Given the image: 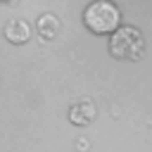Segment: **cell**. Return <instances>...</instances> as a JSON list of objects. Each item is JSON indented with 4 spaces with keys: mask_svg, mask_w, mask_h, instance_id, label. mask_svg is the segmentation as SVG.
Masks as SVG:
<instances>
[{
    "mask_svg": "<svg viewBox=\"0 0 152 152\" xmlns=\"http://www.w3.org/2000/svg\"><path fill=\"white\" fill-rule=\"evenodd\" d=\"M83 24L93 33H114L121 26V12L112 0H93L83 12Z\"/></svg>",
    "mask_w": 152,
    "mask_h": 152,
    "instance_id": "obj_1",
    "label": "cell"
},
{
    "mask_svg": "<svg viewBox=\"0 0 152 152\" xmlns=\"http://www.w3.org/2000/svg\"><path fill=\"white\" fill-rule=\"evenodd\" d=\"M57 28H59V21H57L52 14H43V17L38 19V33H40L43 38H52V36L57 33Z\"/></svg>",
    "mask_w": 152,
    "mask_h": 152,
    "instance_id": "obj_5",
    "label": "cell"
},
{
    "mask_svg": "<svg viewBox=\"0 0 152 152\" xmlns=\"http://www.w3.org/2000/svg\"><path fill=\"white\" fill-rule=\"evenodd\" d=\"M69 119H71L74 124H78V126H86V124H90V121L95 119V104H93V102H88V100H83V102L74 104V107H71V114H69Z\"/></svg>",
    "mask_w": 152,
    "mask_h": 152,
    "instance_id": "obj_4",
    "label": "cell"
},
{
    "mask_svg": "<svg viewBox=\"0 0 152 152\" xmlns=\"http://www.w3.org/2000/svg\"><path fill=\"white\" fill-rule=\"evenodd\" d=\"M5 38H7L10 43H14V45L26 43V40L31 38V26H28L24 19H12V21L5 26Z\"/></svg>",
    "mask_w": 152,
    "mask_h": 152,
    "instance_id": "obj_3",
    "label": "cell"
},
{
    "mask_svg": "<svg viewBox=\"0 0 152 152\" xmlns=\"http://www.w3.org/2000/svg\"><path fill=\"white\" fill-rule=\"evenodd\" d=\"M109 52L116 59H140L145 52V38L135 26H119L109 38Z\"/></svg>",
    "mask_w": 152,
    "mask_h": 152,
    "instance_id": "obj_2",
    "label": "cell"
}]
</instances>
